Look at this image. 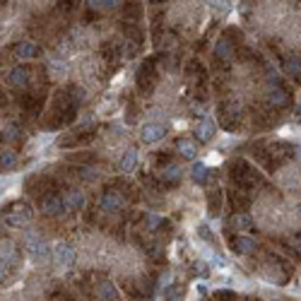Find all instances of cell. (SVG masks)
I'll list each match as a JSON object with an SVG mask.
<instances>
[{
	"mask_svg": "<svg viewBox=\"0 0 301 301\" xmlns=\"http://www.w3.org/2000/svg\"><path fill=\"white\" fill-rule=\"evenodd\" d=\"M51 253H53V263L61 270H68L75 265V248L70 244H55V248Z\"/></svg>",
	"mask_w": 301,
	"mask_h": 301,
	"instance_id": "1",
	"label": "cell"
},
{
	"mask_svg": "<svg viewBox=\"0 0 301 301\" xmlns=\"http://www.w3.org/2000/svg\"><path fill=\"white\" fill-rule=\"evenodd\" d=\"M27 253H29L34 260H43L51 253V248L46 246V241H41L36 234H29V236H27Z\"/></svg>",
	"mask_w": 301,
	"mask_h": 301,
	"instance_id": "2",
	"label": "cell"
},
{
	"mask_svg": "<svg viewBox=\"0 0 301 301\" xmlns=\"http://www.w3.org/2000/svg\"><path fill=\"white\" fill-rule=\"evenodd\" d=\"M121 207H123V195L116 193V191H108V193L101 195V210L108 212V215H116Z\"/></svg>",
	"mask_w": 301,
	"mask_h": 301,
	"instance_id": "3",
	"label": "cell"
},
{
	"mask_svg": "<svg viewBox=\"0 0 301 301\" xmlns=\"http://www.w3.org/2000/svg\"><path fill=\"white\" fill-rule=\"evenodd\" d=\"M29 222H32V210H29V207H17V210L8 212V224L10 226L22 229V226H27Z\"/></svg>",
	"mask_w": 301,
	"mask_h": 301,
	"instance_id": "4",
	"label": "cell"
},
{
	"mask_svg": "<svg viewBox=\"0 0 301 301\" xmlns=\"http://www.w3.org/2000/svg\"><path fill=\"white\" fill-rule=\"evenodd\" d=\"M12 53L24 61V58H36V55L41 53V48H39L36 43H32V41H20V43L12 46Z\"/></svg>",
	"mask_w": 301,
	"mask_h": 301,
	"instance_id": "5",
	"label": "cell"
},
{
	"mask_svg": "<svg viewBox=\"0 0 301 301\" xmlns=\"http://www.w3.org/2000/svg\"><path fill=\"white\" fill-rule=\"evenodd\" d=\"M8 85H12V87H27V85H29V70H27L24 65L12 68L10 73H8Z\"/></svg>",
	"mask_w": 301,
	"mask_h": 301,
	"instance_id": "6",
	"label": "cell"
},
{
	"mask_svg": "<svg viewBox=\"0 0 301 301\" xmlns=\"http://www.w3.org/2000/svg\"><path fill=\"white\" fill-rule=\"evenodd\" d=\"M140 138H142V142H147V145H152V142H159L161 138H164V128H161V126H157V123H147V126H142Z\"/></svg>",
	"mask_w": 301,
	"mask_h": 301,
	"instance_id": "7",
	"label": "cell"
},
{
	"mask_svg": "<svg viewBox=\"0 0 301 301\" xmlns=\"http://www.w3.org/2000/svg\"><path fill=\"white\" fill-rule=\"evenodd\" d=\"M94 294H97V301H118V289L111 282H99Z\"/></svg>",
	"mask_w": 301,
	"mask_h": 301,
	"instance_id": "8",
	"label": "cell"
},
{
	"mask_svg": "<svg viewBox=\"0 0 301 301\" xmlns=\"http://www.w3.org/2000/svg\"><path fill=\"white\" fill-rule=\"evenodd\" d=\"M135 166H138V150H133V147H130V150L121 157L118 171L121 173H133V171H135Z\"/></svg>",
	"mask_w": 301,
	"mask_h": 301,
	"instance_id": "9",
	"label": "cell"
},
{
	"mask_svg": "<svg viewBox=\"0 0 301 301\" xmlns=\"http://www.w3.org/2000/svg\"><path fill=\"white\" fill-rule=\"evenodd\" d=\"M85 193L82 191H70V193L63 198V205H65V210H82L85 207Z\"/></svg>",
	"mask_w": 301,
	"mask_h": 301,
	"instance_id": "10",
	"label": "cell"
},
{
	"mask_svg": "<svg viewBox=\"0 0 301 301\" xmlns=\"http://www.w3.org/2000/svg\"><path fill=\"white\" fill-rule=\"evenodd\" d=\"M41 210L46 212V215H61L65 210L63 205V198H58V195H51V198H46L41 205Z\"/></svg>",
	"mask_w": 301,
	"mask_h": 301,
	"instance_id": "11",
	"label": "cell"
},
{
	"mask_svg": "<svg viewBox=\"0 0 301 301\" xmlns=\"http://www.w3.org/2000/svg\"><path fill=\"white\" fill-rule=\"evenodd\" d=\"M195 133H198V138L203 142H207V140H212V135H215V123L212 121H200L198 123V128H195Z\"/></svg>",
	"mask_w": 301,
	"mask_h": 301,
	"instance_id": "12",
	"label": "cell"
},
{
	"mask_svg": "<svg viewBox=\"0 0 301 301\" xmlns=\"http://www.w3.org/2000/svg\"><path fill=\"white\" fill-rule=\"evenodd\" d=\"M234 251L248 256V253H253V251H256V241H253L251 236H238L236 241H234Z\"/></svg>",
	"mask_w": 301,
	"mask_h": 301,
	"instance_id": "13",
	"label": "cell"
},
{
	"mask_svg": "<svg viewBox=\"0 0 301 301\" xmlns=\"http://www.w3.org/2000/svg\"><path fill=\"white\" fill-rule=\"evenodd\" d=\"M268 101L272 104V106H287L289 104V94L284 92V89H270V94H268Z\"/></svg>",
	"mask_w": 301,
	"mask_h": 301,
	"instance_id": "14",
	"label": "cell"
},
{
	"mask_svg": "<svg viewBox=\"0 0 301 301\" xmlns=\"http://www.w3.org/2000/svg\"><path fill=\"white\" fill-rule=\"evenodd\" d=\"M191 178H193L198 186H203L205 181H207V166H205L203 161H195L193 169H191Z\"/></svg>",
	"mask_w": 301,
	"mask_h": 301,
	"instance_id": "15",
	"label": "cell"
},
{
	"mask_svg": "<svg viewBox=\"0 0 301 301\" xmlns=\"http://www.w3.org/2000/svg\"><path fill=\"white\" fill-rule=\"evenodd\" d=\"M178 152H181V157H186V159H195L198 145H195L193 140H181L178 142Z\"/></svg>",
	"mask_w": 301,
	"mask_h": 301,
	"instance_id": "16",
	"label": "cell"
},
{
	"mask_svg": "<svg viewBox=\"0 0 301 301\" xmlns=\"http://www.w3.org/2000/svg\"><path fill=\"white\" fill-rule=\"evenodd\" d=\"M123 0H89V8H94V10H104V12H108V10H116Z\"/></svg>",
	"mask_w": 301,
	"mask_h": 301,
	"instance_id": "17",
	"label": "cell"
},
{
	"mask_svg": "<svg viewBox=\"0 0 301 301\" xmlns=\"http://www.w3.org/2000/svg\"><path fill=\"white\" fill-rule=\"evenodd\" d=\"M231 224L236 226V229H241V231H251V226H253V219H251L246 212H238V215H234Z\"/></svg>",
	"mask_w": 301,
	"mask_h": 301,
	"instance_id": "18",
	"label": "cell"
},
{
	"mask_svg": "<svg viewBox=\"0 0 301 301\" xmlns=\"http://www.w3.org/2000/svg\"><path fill=\"white\" fill-rule=\"evenodd\" d=\"M159 176L164 181H176V178H181V166H176V164H169V166H164L159 171Z\"/></svg>",
	"mask_w": 301,
	"mask_h": 301,
	"instance_id": "19",
	"label": "cell"
},
{
	"mask_svg": "<svg viewBox=\"0 0 301 301\" xmlns=\"http://www.w3.org/2000/svg\"><path fill=\"white\" fill-rule=\"evenodd\" d=\"M207 5L217 15H226V12L231 10V0H207Z\"/></svg>",
	"mask_w": 301,
	"mask_h": 301,
	"instance_id": "20",
	"label": "cell"
},
{
	"mask_svg": "<svg viewBox=\"0 0 301 301\" xmlns=\"http://www.w3.org/2000/svg\"><path fill=\"white\" fill-rule=\"evenodd\" d=\"M164 299L166 301H181L183 299V287H178V284L164 287Z\"/></svg>",
	"mask_w": 301,
	"mask_h": 301,
	"instance_id": "21",
	"label": "cell"
},
{
	"mask_svg": "<svg viewBox=\"0 0 301 301\" xmlns=\"http://www.w3.org/2000/svg\"><path fill=\"white\" fill-rule=\"evenodd\" d=\"M217 55H219L222 61H226V63H229V61L234 58V51H231V46H229V41H224V39H222V41L217 43Z\"/></svg>",
	"mask_w": 301,
	"mask_h": 301,
	"instance_id": "22",
	"label": "cell"
},
{
	"mask_svg": "<svg viewBox=\"0 0 301 301\" xmlns=\"http://www.w3.org/2000/svg\"><path fill=\"white\" fill-rule=\"evenodd\" d=\"M8 260H15V246L10 241H3L0 244V263H8Z\"/></svg>",
	"mask_w": 301,
	"mask_h": 301,
	"instance_id": "23",
	"label": "cell"
},
{
	"mask_svg": "<svg viewBox=\"0 0 301 301\" xmlns=\"http://www.w3.org/2000/svg\"><path fill=\"white\" fill-rule=\"evenodd\" d=\"M15 166H17L15 152H0V169H15Z\"/></svg>",
	"mask_w": 301,
	"mask_h": 301,
	"instance_id": "24",
	"label": "cell"
},
{
	"mask_svg": "<svg viewBox=\"0 0 301 301\" xmlns=\"http://www.w3.org/2000/svg\"><path fill=\"white\" fill-rule=\"evenodd\" d=\"M287 73H289L291 77H299V58L291 55L289 61H287Z\"/></svg>",
	"mask_w": 301,
	"mask_h": 301,
	"instance_id": "25",
	"label": "cell"
},
{
	"mask_svg": "<svg viewBox=\"0 0 301 301\" xmlns=\"http://www.w3.org/2000/svg\"><path fill=\"white\" fill-rule=\"evenodd\" d=\"M51 70H53L55 75H61V73L68 70V65H65V61H51Z\"/></svg>",
	"mask_w": 301,
	"mask_h": 301,
	"instance_id": "26",
	"label": "cell"
},
{
	"mask_svg": "<svg viewBox=\"0 0 301 301\" xmlns=\"http://www.w3.org/2000/svg\"><path fill=\"white\" fill-rule=\"evenodd\" d=\"M159 224H161V217L159 215H150V217H147V226H150V229H157Z\"/></svg>",
	"mask_w": 301,
	"mask_h": 301,
	"instance_id": "27",
	"label": "cell"
},
{
	"mask_svg": "<svg viewBox=\"0 0 301 301\" xmlns=\"http://www.w3.org/2000/svg\"><path fill=\"white\" fill-rule=\"evenodd\" d=\"M212 263H215V268H222V270L229 268V263H226V260L222 258V256H215V258H212Z\"/></svg>",
	"mask_w": 301,
	"mask_h": 301,
	"instance_id": "28",
	"label": "cell"
},
{
	"mask_svg": "<svg viewBox=\"0 0 301 301\" xmlns=\"http://www.w3.org/2000/svg\"><path fill=\"white\" fill-rule=\"evenodd\" d=\"M5 138H8V140H15V138H17V128H15V126H8V128H5Z\"/></svg>",
	"mask_w": 301,
	"mask_h": 301,
	"instance_id": "29",
	"label": "cell"
},
{
	"mask_svg": "<svg viewBox=\"0 0 301 301\" xmlns=\"http://www.w3.org/2000/svg\"><path fill=\"white\" fill-rule=\"evenodd\" d=\"M169 284H171V275L166 272V275H164V277H161V280H159V287H161V289H164V287H169Z\"/></svg>",
	"mask_w": 301,
	"mask_h": 301,
	"instance_id": "30",
	"label": "cell"
},
{
	"mask_svg": "<svg viewBox=\"0 0 301 301\" xmlns=\"http://www.w3.org/2000/svg\"><path fill=\"white\" fill-rule=\"evenodd\" d=\"M207 291H210V287H207L205 282H200V284H198V294H200V296H207Z\"/></svg>",
	"mask_w": 301,
	"mask_h": 301,
	"instance_id": "31",
	"label": "cell"
},
{
	"mask_svg": "<svg viewBox=\"0 0 301 301\" xmlns=\"http://www.w3.org/2000/svg\"><path fill=\"white\" fill-rule=\"evenodd\" d=\"M195 272H207V263H195Z\"/></svg>",
	"mask_w": 301,
	"mask_h": 301,
	"instance_id": "32",
	"label": "cell"
},
{
	"mask_svg": "<svg viewBox=\"0 0 301 301\" xmlns=\"http://www.w3.org/2000/svg\"><path fill=\"white\" fill-rule=\"evenodd\" d=\"M3 277H5V263H0V282H3Z\"/></svg>",
	"mask_w": 301,
	"mask_h": 301,
	"instance_id": "33",
	"label": "cell"
},
{
	"mask_svg": "<svg viewBox=\"0 0 301 301\" xmlns=\"http://www.w3.org/2000/svg\"><path fill=\"white\" fill-rule=\"evenodd\" d=\"M0 32H3V27H0Z\"/></svg>",
	"mask_w": 301,
	"mask_h": 301,
	"instance_id": "34",
	"label": "cell"
}]
</instances>
